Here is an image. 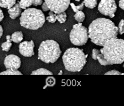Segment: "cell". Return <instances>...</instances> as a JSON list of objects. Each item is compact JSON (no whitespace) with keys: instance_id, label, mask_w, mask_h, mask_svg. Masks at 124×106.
<instances>
[{"instance_id":"83f0119b","label":"cell","mask_w":124,"mask_h":106,"mask_svg":"<svg viewBox=\"0 0 124 106\" xmlns=\"http://www.w3.org/2000/svg\"><path fill=\"white\" fill-rule=\"evenodd\" d=\"M43 3V0H33L32 5L34 6H37L40 5Z\"/></svg>"},{"instance_id":"1f68e13d","label":"cell","mask_w":124,"mask_h":106,"mask_svg":"<svg viewBox=\"0 0 124 106\" xmlns=\"http://www.w3.org/2000/svg\"><path fill=\"white\" fill-rule=\"evenodd\" d=\"M3 33V29L2 28V26L0 25V38L2 37Z\"/></svg>"},{"instance_id":"6da1fadb","label":"cell","mask_w":124,"mask_h":106,"mask_svg":"<svg viewBox=\"0 0 124 106\" xmlns=\"http://www.w3.org/2000/svg\"><path fill=\"white\" fill-rule=\"evenodd\" d=\"M88 34L92 42L96 45L103 46L107 40L117 37L118 27L111 20L100 18L90 24Z\"/></svg>"},{"instance_id":"ac0fdd59","label":"cell","mask_w":124,"mask_h":106,"mask_svg":"<svg viewBox=\"0 0 124 106\" xmlns=\"http://www.w3.org/2000/svg\"><path fill=\"white\" fill-rule=\"evenodd\" d=\"M74 18L78 22H82L84 21L85 19V15L82 11V10L78 11L76 12L75 15H74Z\"/></svg>"},{"instance_id":"3957f363","label":"cell","mask_w":124,"mask_h":106,"mask_svg":"<svg viewBox=\"0 0 124 106\" xmlns=\"http://www.w3.org/2000/svg\"><path fill=\"white\" fill-rule=\"evenodd\" d=\"M84 51L77 48H70L66 50L62 56L66 70L71 72H79L86 63V57Z\"/></svg>"},{"instance_id":"836d02e7","label":"cell","mask_w":124,"mask_h":106,"mask_svg":"<svg viewBox=\"0 0 124 106\" xmlns=\"http://www.w3.org/2000/svg\"><path fill=\"white\" fill-rule=\"evenodd\" d=\"M63 74V72L62 71H60L58 73V75H62Z\"/></svg>"},{"instance_id":"9c48e42d","label":"cell","mask_w":124,"mask_h":106,"mask_svg":"<svg viewBox=\"0 0 124 106\" xmlns=\"http://www.w3.org/2000/svg\"><path fill=\"white\" fill-rule=\"evenodd\" d=\"M4 64L6 69H11L16 71L20 67L21 60L19 56L10 54L6 56L4 59Z\"/></svg>"},{"instance_id":"7a4b0ae2","label":"cell","mask_w":124,"mask_h":106,"mask_svg":"<svg viewBox=\"0 0 124 106\" xmlns=\"http://www.w3.org/2000/svg\"><path fill=\"white\" fill-rule=\"evenodd\" d=\"M100 51L109 65L122 64L124 62V40L115 37L107 40Z\"/></svg>"},{"instance_id":"e575fe53","label":"cell","mask_w":124,"mask_h":106,"mask_svg":"<svg viewBox=\"0 0 124 106\" xmlns=\"http://www.w3.org/2000/svg\"><path fill=\"white\" fill-rule=\"evenodd\" d=\"M76 1H77V2H79L80 1V0H76Z\"/></svg>"},{"instance_id":"4316f807","label":"cell","mask_w":124,"mask_h":106,"mask_svg":"<svg viewBox=\"0 0 124 106\" xmlns=\"http://www.w3.org/2000/svg\"><path fill=\"white\" fill-rule=\"evenodd\" d=\"M105 75H121V72L117 71H116V70H112V71H109L108 72H106Z\"/></svg>"},{"instance_id":"ffe728a7","label":"cell","mask_w":124,"mask_h":106,"mask_svg":"<svg viewBox=\"0 0 124 106\" xmlns=\"http://www.w3.org/2000/svg\"><path fill=\"white\" fill-rule=\"evenodd\" d=\"M45 82L47 87H54L56 84V79L53 77H48L46 79Z\"/></svg>"},{"instance_id":"d4e9b609","label":"cell","mask_w":124,"mask_h":106,"mask_svg":"<svg viewBox=\"0 0 124 106\" xmlns=\"http://www.w3.org/2000/svg\"><path fill=\"white\" fill-rule=\"evenodd\" d=\"M118 32L120 35H122L124 33V20H121L120 22L119 23L118 26Z\"/></svg>"},{"instance_id":"e0dca14e","label":"cell","mask_w":124,"mask_h":106,"mask_svg":"<svg viewBox=\"0 0 124 106\" xmlns=\"http://www.w3.org/2000/svg\"><path fill=\"white\" fill-rule=\"evenodd\" d=\"M83 2L85 7L91 9H94L97 4V0H84Z\"/></svg>"},{"instance_id":"7402d4cb","label":"cell","mask_w":124,"mask_h":106,"mask_svg":"<svg viewBox=\"0 0 124 106\" xmlns=\"http://www.w3.org/2000/svg\"><path fill=\"white\" fill-rule=\"evenodd\" d=\"M11 46H12V44L11 42L7 40V42L2 43L1 45V48L2 49L3 51L8 52L10 50Z\"/></svg>"},{"instance_id":"f546056e","label":"cell","mask_w":124,"mask_h":106,"mask_svg":"<svg viewBox=\"0 0 124 106\" xmlns=\"http://www.w3.org/2000/svg\"><path fill=\"white\" fill-rule=\"evenodd\" d=\"M119 6L124 10V0H120V1H119Z\"/></svg>"},{"instance_id":"603a6c76","label":"cell","mask_w":124,"mask_h":106,"mask_svg":"<svg viewBox=\"0 0 124 106\" xmlns=\"http://www.w3.org/2000/svg\"><path fill=\"white\" fill-rule=\"evenodd\" d=\"M97 59L98 60L99 63H100L101 65H104V66H106V65H109L108 62H107V60L105 59L104 55L102 53H100L97 56Z\"/></svg>"},{"instance_id":"5bb4252c","label":"cell","mask_w":124,"mask_h":106,"mask_svg":"<svg viewBox=\"0 0 124 106\" xmlns=\"http://www.w3.org/2000/svg\"><path fill=\"white\" fill-rule=\"evenodd\" d=\"M31 75H53V73L45 68H39L33 71L31 73Z\"/></svg>"},{"instance_id":"52a82bcc","label":"cell","mask_w":124,"mask_h":106,"mask_svg":"<svg viewBox=\"0 0 124 106\" xmlns=\"http://www.w3.org/2000/svg\"><path fill=\"white\" fill-rule=\"evenodd\" d=\"M98 9L102 15L113 18L117 9L116 4L114 0H101L98 5Z\"/></svg>"},{"instance_id":"484cf974","label":"cell","mask_w":124,"mask_h":106,"mask_svg":"<svg viewBox=\"0 0 124 106\" xmlns=\"http://www.w3.org/2000/svg\"><path fill=\"white\" fill-rule=\"evenodd\" d=\"M101 51L100 50H98L96 49H94L92 50V58L94 60H96L97 56L98 55V54L100 53Z\"/></svg>"},{"instance_id":"277c9868","label":"cell","mask_w":124,"mask_h":106,"mask_svg":"<svg viewBox=\"0 0 124 106\" xmlns=\"http://www.w3.org/2000/svg\"><path fill=\"white\" fill-rule=\"evenodd\" d=\"M45 20L42 10L30 8L26 9L21 14L20 18V25L27 29L36 30L44 25Z\"/></svg>"},{"instance_id":"5b68a950","label":"cell","mask_w":124,"mask_h":106,"mask_svg":"<svg viewBox=\"0 0 124 106\" xmlns=\"http://www.w3.org/2000/svg\"><path fill=\"white\" fill-rule=\"evenodd\" d=\"M61 54L59 44L54 40L42 42L38 49V59L47 64L56 62Z\"/></svg>"},{"instance_id":"f1b7e54d","label":"cell","mask_w":124,"mask_h":106,"mask_svg":"<svg viewBox=\"0 0 124 106\" xmlns=\"http://www.w3.org/2000/svg\"><path fill=\"white\" fill-rule=\"evenodd\" d=\"M42 10L43 11H47L49 10L48 7L47 6V4H46V3H45V2H44V3H42Z\"/></svg>"},{"instance_id":"4fadbf2b","label":"cell","mask_w":124,"mask_h":106,"mask_svg":"<svg viewBox=\"0 0 124 106\" xmlns=\"http://www.w3.org/2000/svg\"><path fill=\"white\" fill-rule=\"evenodd\" d=\"M23 39V34L22 32H15L11 35V40L15 43H20Z\"/></svg>"},{"instance_id":"7c38bea8","label":"cell","mask_w":124,"mask_h":106,"mask_svg":"<svg viewBox=\"0 0 124 106\" xmlns=\"http://www.w3.org/2000/svg\"><path fill=\"white\" fill-rule=\"evenodd\" d=\"M16 3V0H0V7L9 9Z\"/></svg>"},{"instance_id":"9a60e30c","label":"cell","mask_w":124,"mask_h":106,"mask_svg":"<svg viewBox=\"0 0 124 106\" xmlns=\"http://www.w3.org/2000/svg\"><path fill=\"white\" fill-rule=\"evenodd\" d=\"M33 0H21L19 2L20 7L22 9H26L27 8L32 5Z\"/></svg>"},{"instance_id":"44dd1931","label":"cell","mask_w":124,"mask_h":106,"mask_svg":"<svg viewBox=\"0 0 124 106\" xmlns=\"http://www.w3.org/2000/svg\"><path fill=\"white\" fill-rule=\"evenodd\" d=\"M70 5H71L74 12L76 13V12H77L78 11L83 10L85 4H84V2H82L81 4H80L79 5H78V6H76L74 3H70Z\"/></svg>"},{"instance_id":"30bf717a","label":"cell","mask_w":124,"mask_h":106,"mask_svg":"<svg viewBox=\"0 0 124 106\" xmlns=\"http://www.w3.org/2000/svg\"><path fill=\"white\" fill-rule=\"evenodd\" d=\"M34 43L32 40L25 41L19 44V52L25 57H31L35 54Z\"/></svg>"},{"instance_id":"cb8c5ba5","label":"cell","mask_w":124,"mask_h":106,"mask_svg":"<svg viewBox=\"0 0 124 106\" xmlns=\"http://www.w3.org/2000/svg\"><path fill=\"white\" fill-rule=\"evenodd\" d=\"M48 15H49V16H48V17H46V20H47V21L50 23H55L57 20L56 18V15L54 14V12L52 11H49Z\"/></svg>"},{"instance_id":"4dcf8cb0","label":"cell","mask_w":124,"mask_h":106,"mask_svg":"<svg viewBox=\"0 0 124 106\" xmlns=\"http://www.w3.org/2000/svg\"><path fill=\"white\" fill-rule=\"evenodd\" d=\"M4 16L3 11L1 10V9H0V22L2 21L3 19H4Z\"/></svg>"},{"instance_id":"2e32d148","label":"cell","mask_w":124,"mask_h":106,"mask_svg":"<svg viewBox=\"0 0 124 106\" xmlns=\"http://www.w3.org/2000/svg\"><path fill=\"white\" fill-rule=\"evenodd\" d=\"M0 75H22V74L18 70L15 71L11 69H7L6 71L0 73Z\"/></svg>"},{"instance_id":"ba28073f","label":"cell","mask_w":124,"mask_h":106,"mask_svg":"<svg viewBox=\"0 0 124 106\" xmlns=\"http://www.w3.org/2000/svg\"><path fill=\"white\" fill-rule=\"evenodd\" d=\"M49 10L56 14L64 12L70 5V0H44Z\"/></svg>"},{"instance_id":"d590c367","label":"cell","mask_w":124,"mask_h":106,"mask_svg":"<svg viewBox=\"0 0 124 106\" xmlns=\"http://www.w3.org/2000/svg\"><path fill=\"white\" fill-rule=\"evenodd\" d=\"M123 67H124V66H123Z\"/></svg>"},{"instance_id":"d6a6232c","label":"cell","mask_w":124,"mask_h":106,"mask_svg":"<svg viewBox=\"0 0 124 106\" xmlns=\"http://www.w3.org/2000/svg\"><path fill=\"white\" fill-rule=\"evenodd\" d=\"M6 39L8 41H10L11 42L12 40H11V36H10V35H7L6 36Z\"/></svg>"},{"instance_id":"8fae6325","label":"cell","mask_w":124,"mask_h":106,"mask_svg":"<svg viewBox=\"0 0 124 106\" xmlns=\"http://www.w3.org/2000/svg\"><path fill=\"white\" fill-rule=\"evenodd\" d=\"M21 8L20 7L19 2L16 3L15 4L8 9V13L9 15V17L12 19H16L21 14Z\"/></svg>"},{"instance_id":"8992f818","label":"cell","mask_w":124,"mask_h":106,"mask_svg":"<svg viewBox=\"0 0 124 106\" xmlns=\"http://www.w3.org/2000/svg\"><path fill=\"white\" fill-rule=\"evenodd\" d=\"M88 31L82 23L75 24L70 33V39L71 42L76 46H82L88 42L89 38Z\"/></svg>"},{"instance_id":"d6986e66","label":"cell","mask_w":124,"mask_h":106,"mask_svg":"<svg viewBox=\"0 0 124 106\" xmlns=\"http://www.w3.org/2000/svg\"><path fill=\"white\" fill-rule=\"evenodd\" d=\"M67 14L65 12H62V13L57 14L56 15V19L60 23H64L66 21V20H67Z\"/></svg>"}]
</instances>
